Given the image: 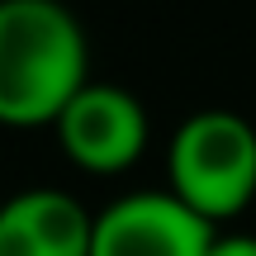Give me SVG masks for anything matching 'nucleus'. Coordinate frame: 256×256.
Here are the masks:
<instances>
[{"label":"nucleus","instance_id":"nucleus-1","mask_svg":"<svg viewBox=\"0 0 256 256\" xmlns=\"http://www.w3.org/2000/svg\"><path fill=\"white\" fill-rule=\"evenodd\" d=\"M86 34L57 0H0V124L38 128L76 100Z\"/></svg>","mask_w":256,"mask_h":256},{"label":"nucleus","instance_id":"nucleus-2","mask_svg":"<svg viewBox=\"0 0 256 256\" xmlns=\"http://www.w3.org/2000/svg\"><path fill=\"white\" fill-rule=\"evenodd\" d=\"M171 194L209 223L242 214L256 194V128L228 110L185 119L171 142Z\"/></svg>","mask_w":256,"mask_h":256},{"label":"nucleus","instance_id":"nucleus-3","mask_svg":"<svg viewBox=\"0 0 256 256\" xmlns=\"http://www.w3.org/2000/svg\"><path fill=\"white\" fill-rule=\"evenodd\" d=\"M214 223L171 190L124 194L95 218L90 256H209Z\"/></svg>","mask_w":256,"mask_h":256},{"label":"nucleus","instance_id":"nucleus-4","mask_svg":"<svg viewBox=\"0 0 256 256\" xmlns=\"http://www.w3.org/2000/svg\"><path fill=\"white\" fill-rule=\"evenodd\" d=\"M62 152L95 176H114L133 166L147 147V114L124 86H81L76 100L57 114Z\"/></svg>","mask_w":256,"mask_h":256},{"label":"nucleus","instance_id":"nucleus-5","mask_svg":"<svg viewBox=\"0 0 256 256\" xmlns=\"http://www.w3.org/2000/svg\"><path fill=\"white\" fill-rule=\"evenodd\" d=\"M95 218L66 190H24L0 204V256H90Z\"/></svg>","mask_w":256,"mask_h":256},{"label":"nucleus","instance_id":"nucleus-6","mask_svg":"<svg viewBox=\"0 0 256 256\" xmlns=\"http://www.w3.org/2000/svg\"><path fill=\"white\" fill-rule=\"evenodd\" d=\"M209 256H256V238L238 232V238H214Z\"/></svg>","mask_w":256,"mask_h":256}]
</instances>
